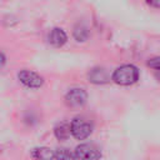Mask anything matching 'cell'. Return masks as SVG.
I'll return each instance as SVG.
<instances>
[{"label": "cell", "instance_id": "obj_1", "mask_svg": "<svg viewBox=\"0 0 160 160\" xmlns=\"http://www.w3.org/2000/svg\"><path fill=\"white\" fill-rule=\"evenodd\" d=\"M112 81L119 84V85H131L134 82L138 81L139 79V70L136 66L126 64V65H121L119 66L111 76Z\"/></svg>", "mask_w": 160, "mask_h": 160}, {"label": "cell", "instance_id": "obj_2", "mask_svg": "<svg viewBox=\"0 0 160 160\" xmlns=\"http://www.w3.org/2000/svg\"><path fill=\"white\" fill-rule=\"evenodd\" d=\"M70 126H71V135H72L75 139H78V140H84V139H86V138L91 134V131H92V130H91V129H92L91 124H90L86 119L80 118V116L72 119Z\"/></svg>", "mask_w": 160, "mask_h": 160}, {"label": "cell", "instance_id": "obj_3", "mask_svg": "<svg viewBox=\"0 0 160 160\" xmlns=\"http://www.w3.org/2000/svg\"><path fill=\"white\" fill-rule=\"evenodd\" d=\"M88 100V94L84 89L80 88H74L71 90H69L65 95V102L68 106L72 108V109H78L85 105Z\"/></svg>", "mask_w": 160, "mask_h": 160}, {"label": "cell", "instance_id": "obj_4", "mask_svg": "<svg viewBox=\"0 0 160 160\" xmlns=\"http://www.w3.org/2000/svg\"><path fill=\"white\" fill-rule=\"evenodd\" d=\"M75 155L79 160H99L101 158L100 150L91 144H81L76 146Z\"/></svg>", "mask_w": 160, "mask_h": 160}, {"label": "cell", "instance_id": "obj_5", "mask_svg": "<svg viewBox=\"0 0 160 160\" xmlns=\"http://www.w3.org/2000/svg\"><path fill=\"white\" fill-rule=\"evenodd\" d=\"M19 80L28 88L31 89H38L44 84V78L41 75H39L35 71H30V70H22L19 72L18 75Z\"/></svg>", "mask_w": 160, "mask_h": 160}, {"label": "cell", "instance_id": "obj_6", "mask_svg": "<svg viewBox=\"0 0 160 160\" xmlns=\"http://www.w3.org/2000/svg\"><path fill=\"white\" fill-rule=\"evenodd\" d=\"M66 34L62 29H59V28H55L51 30V32L49 34V42L55 46V48H60L62 46L65 42H66Z\"/></svg>", "mask_w": 160, "mask_h": 160}, {"label": "cell", "instance_id": "obj_7", "mask_svg": "<svg viewBox=\"0 0 160 160\" xmlns=\"http://www.w3.org/2000/svg\"><path fill=\"white\" fill-rule=\"evenodd\" d=\"M31 156L35 160H52V159H55V152L50 148L40 146V148L32 149Z\"/></svg>", "mask_w": 160, "mask_h": 160}, {"label": "cell", "instance_id": "obj_8", "mask_svg": "<svg viewBox=\"0 0 160 160\" xmlns=\"http://www.w3.org/2000/svg\"><path fill=\"white\" fill-rule=\"evenodd\" d=\"M54 134L59 140H66L71 135V126L68 122H60L55 126Z\"/></svg>", "mask_w": 160, "mask_h": 160}, {"label": "cell", "instance_id": "obj_9", "mask_svg": "<svg viewBox=\"0 0 160 160\" xmlns=\"http://www.w3.org/2000/svg\"><path fill=\"white\" fill-rule=\"evenodd\" d=\"M89 79L92 82L100 84V82H106L108 76H106L105 70H102V69H92L91 72L89 74Z\"/></svg>", "mask_w": 160, "mask_h": 160}, {"label": "cell", "instance_id": "obj_10", "mask_svg": "<svg viewBox=\"0 0 160 160\" xmlns=\"http://www.w3.org/2000/svg\"><path fill=\"white\" fill-rule=\"evenodd\" d=\"M55 160H76V155L72 154L69 149L61 148L55 151Z\"/></svg>", "mask_w": 160, "mask_h": 160}, {"label": "cell", "instance_id": "obj_11", "mask_svg": "<svg viewBox=\"0 0 160 160\" xmlns=\"http://www.w3.org/2000/svg\"><path fill=\"white\" fill-rule=\"evenodd\" d=\"M148 65H149L150 68H154V69H158V70H160V56L150 59V60L148 61Z\"/></svg>", "mask_w": 160, "mask_h": 160}, {"label": "cell", "instance_id": "obj_12", "mask_svg": "<svg viewBox=\"0 0 160 160\" xmlns=\"http://www.w3.org/2000/svg\"><path fill=\"white\" fill-rule=\"evenodd\" d=\"M146 2H148L150 6H154V8L160 9V0H146Z\"/></svg>", "mask_w": 160, "mask_h": 160}]
</instances>
